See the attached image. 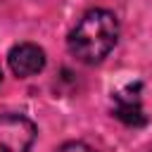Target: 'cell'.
I'll list each match as a JSON object with an SVG mask.
<instances>
[{
    "mask_svg": "<svg viewBox=\"0 0 152 152\" xmlns=\"http://www.w3.org/2000/svg\"><path fill=\"white\" fill-rule=\"evenodd\" d=\"M116 40H119L116 14L104 7H95V10H88L78 19V24L71 28L66 45L78 62L97 64L114 50Z\"/></svg>",
    "mask_w": 152,
    "mask_h": 152,
    "instance_id": "1",
    "label": "cell"
},
{
    "mask_svg": "<svg viewBox=\"0 0 152 152\" xmlns=\"http://www.w3.org/2000/svg\"><path fill=\"white\" fill-rule=\"evenodd\" d=\"M36 124L24 114H0V152H31L36 142Z\"/></svg>",
    "mask_w": 152,
    "mask_h": 152,
    "instance_id": "2",
    "label": "cell"
},
{
    "mask_svg": "<svg viewBox=\"0 0 152 152\" xmlns=\"http://www.w3.org/2000/svg\"><path fill=\"white\" fill-rule=\"evenodd\" d=\"M7 64L12 69L14 76L19 78H28L43 71L45 66V52L43 48H38L36 43H17L10 55H7Z\"/></svg>",
    "mask_w": 152,
    "mask_h": 152,
    "instance_id": "3",
    "label": "cell"
},
{
    "mask_svg": "<svg viewBox=\"0 0 152 152\" xmlns=\"http://www.w3.org/2000/svg\"><path fill=\"white\" fill-rule=\"evenodd\" d=\"M114 116L119 121H124L126 126H145L147 124V116H145L142 102H140V83L128 86L114 95Z\"/></svg>",
    "mask_w": 152,
    "mask_h": 152,
    "instance_id": "4",
    "label": "cell"
},
{
    "mask_svg": "<svg viewBox=\"0 0 152 152\" xmlns=\"http://www.w3.org/2000/svg\"><path fill=\"white\" fill-rule=\"evenodd\" d=\"M55 152H95V147H90V145L83 142V140H69V142L59 145Z\"/></svg>",
    "mask_w": 152,
    "mask_h": 152,
    "instance_id": "5",
    "label": "cell"
},
{
    "mask_svg": "<svg viewBox=\"0 0 152 152\" xmlns=\"http://www.w3.org/2000/svg\"><path fill=\"white\" fill-rule=\"evenodd\" d=\"M0 81H2V71H0Z\"/></svg>",
    "mask_w": 152,
    "mask_h": 152,
    "instance_id": "6",
    "label": "cell"
}]
</instances>
